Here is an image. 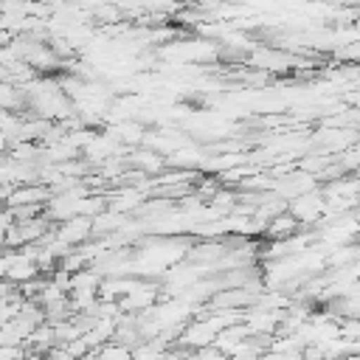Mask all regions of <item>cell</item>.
Masks as SVG:
<instances>
[{"label":"cell","mask_w":360,"mask_h":360,"mask_svg":"<svg viewBox=\"0 0 360 360\" xmlns=\"http://www.w3.org/2000/svg\"><path fill=\"white\" fill-rule=\"evenodd\" d=\"M53 239L62 242L65 248L76 250V248H82V245H87L93 239V219H87V217L65 219V222L53 225Z\"/></svg>","instance_id":"cell-1"},{"label":"cell","mask_w":360,"mask_h":360,"mask_svg":"<svg viewBox=\"0 0 360 360\" xmlns=\"http://www.w3.org/2000/svg\"><path fill=\"white\" fill-rule=\"evenodd\" d=\"M93 352H96V360H132V352L115 340H107Z\"/></svg>","instance_id":"cell-2"}]
</instances>
